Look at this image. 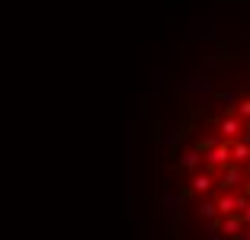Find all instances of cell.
Segmentation results:
<instances>
[{"label": "cell", "instance_id": "1", "mask_svg": "<svg viewBox=\"0 0 250 240\" xmlns=\"http://www.w3.org/2000/svg\"><path fill=\"white\" fill-rule=\"evenodd\" d=\"M157 189L170 240H250V48L208 55L177 83Z\"/></svg>", "mask_w": 250, "mask_h": 240}]
</instances>
